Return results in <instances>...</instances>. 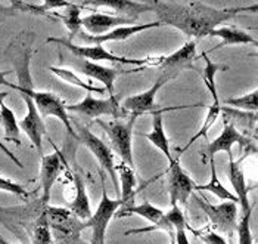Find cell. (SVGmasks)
<instances>
[{
    "mask_svg": "<svg viewBox=\"0 0 258 244\" xmlns=\"http://www.w3.org/2000/svg\"><path fill=\"white\" fill-rule=\"evenodd\" d=\"M161 25H171L187 37L210 36L221 22L249 8L217 9L202 2H149Z\"/></svg>",
    "mask_w": 258,
    "mask_h": 244,
    "instance_id": "6da1fadb",
    "label": "cell"
},
{
    "mask_svg": "<svg viewBox=\"0 0 258 244\" xmlns=\"http://www.w3.org/2000/svg\"><path fill=\"white\" fill-rule=\"evenodd\" d=\"M31 41H33L31 33H21L8 47V54L11 57L14 70L18 77V84L12 83L11 89H25V90L34 89L31 81V73H30V61L33 55Z\"/></svg>",
    "mask_w": 258,
    "mask_h": 244,
    "instance_id": "7a4b0ae2",
    "label": "cell"
},
{
    "mask_svg": "<svg viewBox=\"0 0 258 244\" xmlns=\"http://www.w3.org/2000/svg\"><path fill=\"white\" fill-rule=\"evenodd\" d=\"M100 179H102V199L96 209V212L92 215V218L84 224L86 228L92 229V244H105L106 238V229L111 219L114 218L115 212L118 207L122 206L121 199H109L106 192V185H105V172H100Z\"/></svg>",
    "mask_w": 258,
    "mask_h": 244,
    "instance_id": "3957f363",
    "label": "cell"
},
{
    "mask_svg": "<svg viewBox=\"0 0 258 244\" xmlns=\"http://www.w3.org/2000/svg\"><path fill=\"white\" fill-rule=\"evenodd\" d=\"M132 119L127 123L121 122H102L98 120L100 127L105 130V133L108 135L109 141L112 143L114 150L117 151V154L121 159V163H124L128 167H135V160H133V127L135 123L138 120L136 116H130Z\"/></svg>",
    "mask_w": 258,
    "mask_h": 244,
    "instance_id": "277c9868",
    "label": "cell"
},
{
    "mask_svg": "<svg viewBox=\"0 0 258 244\" xmlns=\"http://www.w3.org/2000/svg\"><path fill=\"white\" fill-rule=\"evenodd\" d=\"M235 143H239L240 151L245 153V156H249V154L255 156L257 154V147H255V142L252 139L242 136L233 126H230L229 123L223 122V132L214 141L207 143V147L202 151V160H208V162L213 160L214 156L220 151H226L229 154V157H232L233 156L232 154V147Z\"/></svg>",
    "mask_w": 258,
    "mask_h": 244,
    "instance_id": "5b68a950",
    "label": "cell"
},
{
    "mask_svg": "<svg viewBox=\"0 0 258 244\" xmlns=\"http://www.w3.org/2000/svg\"><path fill=\"white\" fill-rule=\"evenodd\" d=\"M47 43H56L60 46H65L77 60H84V61L98 62H119V64H127V65H139V67H149V58L146 60H135V58H124V57H117L108 52L103 46H80L74 44L73 41L65 40V39H56V37H49Z\"/></svg>",
    "mask_w": 258,
    "mask_h": 244,
    "instance_id": "8992f818",
    "label": "cell"
},
{
    "mask_svg": "<svg viewBox=\"0 0 258 244\" xmlns=\"http://www.w3.org/2000/svg\"><path fill=\"white\" fill-rule=\"evenodd\" d=\"M14 90H18L21 95H27V96H30L33 100L41 119H46L49 116H53V117L59 119L60 122L63 123V126L67 127L68 135L79 141L77 133H76L73 124H71V119L68 117V113L65 110V102L60 101L56 95H53L50 92H36L34 89H30V90L14 89Z\"/></svg>",
    "mask_w": 258,
    "mask_h": 244,
    "instance_id": "52a82bcc",
    "label": "cell"
},
{
    "mask_svg": "<svg viewBox=\"0 0 258 244\" xmlns=\"http://www.w3.org/2000/svg\"><path fill=\"white\" fill-rule=\"evenodd\" d=\"M77 138H79L80 142H83L92 153L93 156L98 159V162L102 166L103 172L109 175L111 181L115 186V191L118 194L119 199V182H118V175H117V170H115V163H114V154L111 151V148L103 142L100 138H98L95 133H92L86 126H77Z\"/></svg>",
    "mask_w": 258,
    "mask_h": 244,
    "instance_id": "ba28073f",
    "label": "cell"
},
{
    "mask_svg": "<svg viewBox=\"0 0 258 244\" xmlns=\"http://www.w3.org/2000/svg\"><path fill=\"white\" fill-rule=\"evenodd\" d=\"M67 113H76L80 116H84L87 119H98L100 116H111V117H125L128 116L119 105L118 98L115 95L109 96L108 100H96L90 93L84 96L83 101L74 105H65Z\"/></svg>",
    "mask_w": 258,
    "mask_h": 244,
    "instance_id": "9c48e42d",
    "label": "cell"
},
{
    "mask_svg": "<svg viewBox=\"0 0 258 244\" xmlns=\"http://www.w3.org/2000/svg\"><path fill=\"white\" fill-rule=\"evenodd\" d=\"M121 207H122V210H121V213L118 215L119 218H122V216H128V215H138V216H140V218H145L146 221H149V222L152 224V226H149V228H142V229L128 231V232H125L127 235H128V234H142V232H149V231H155V229L165 231V232H168L170 235H173V234H174L173 226H171V224L168 222V219H167L165 213H164L161 209L155 207L154 204L149 203L148 200H146V202H143L142 204H139V206L122 204Z\"/></svg>",
    "mask_w": 258,
    "mask_h": 244,
    "instance_id": "30bf717a",
    "label": "cell"
},
{
    "mask_svg": "<svg viewBox=\"0 0 258 244\" xmlns=\"http://www.w3.org/2000/svg\"><path fill=\"white\" fill-rule=\"evenodd\" d=\"M197 183L187 176V173L181 169L177 160H171L168 167V178H167V188L170 196L171 206H186L189 197L195 191Z\"/></svg>",
    "mask_w": 258,
    "mask_h": 244,
    "instance_id": "8fae6325",
    "label": "cell"
},
{
    "mask_svg": "<svg viewBox=\"0 0 258 244\" xmlns=\"http://www.w3.org/2000/svg\"><path fill=\"white\" fill-rule=\"evenodd\" d=\"M168 80H171V77L168 74L162 73L158 79H157V81L146 92L125 98L122 101V104H121V108L128 116H136V117H139L142 114H149V113L154 114L155 111H158V107H157V102H155V96H157L159 89Z\"/></svg>",
    "mask_w": 258,
    "mask_h": 244,
    "instance_id": "7c38bea8",
    "label": "cell"
},
{
    "mask_svg": "<svg viewBox=\"0 0 258 244\" xmlns=\"http://www.w3.org/2000/svg\"><path fill=\"white\" fill-rule=\"evenodd\" d=\"M198 206L202 209V212L208 216V219L211 221V224L214 225L217 229L223 232H233V229H236V221H238V204L232 203V202H226V203L214 206L205 202V199L202 197H195Z\"/></svg>",
    "mask_w": 258,
    "mask_h": 244,
    "instance_id": "4fadbf2b",
    "label": "cell"
},
{
    "mask_svg": "<svg viewBox=\"0 0 258 244\" xmlns=\"http://www.w3.org/2000/svg\"><path fill=\"white\" fill-rule=\"evenodd\" d=\"M195 60H197V43L186 41L179 51H176L168 57H161L154 65H158L162 73L174 79L179 76L180 71L192 68V64Z\"/></svg>",
    "mask_w": 258,
    "mask_h": 244,
    "instance_id": "5bb4252c",
    "label": "cell"
},
{
    "mask_svg": "<svg viewBox=\"0 0 258 244\" xmlns=\"http://www.w3.org/2000/svg\"><path fill=\"white\" fill-rule=\"evenodd\" d=\"M162 27L158 21L157 22H145V24H133V25H127V27H118L109 33L100 34V36H92L87 33H79V39L84 46H103V43H109V41H124L130 37H133L135 34H138L140 31H146L151 28H158Z\"/></svg>",
    "mask_w": 258,
    "mask_h": 244,
    "instance_id": "9a60e30c",
    "label": "cell"
},
{
    "mask_svg": "<svg viewBox=\"0 0 258 244\" xmlns=\"http://www.w3.org/2000/svg\"><path fill=\"white\" fill-rule=\"evenodd\" d=\"M21 96L27 105V116L18 123V127H20V130L25 132V135L30 138L33 147L41 154L43 153V141L41 139L44 135H47L46 126H44L43 119L40 117L39 111H37L33 100L27 95H21Z\"/></svg>",
    "mask_w": 258,
    "mask_h": 244,
    "instance_id": "2e32d148",
    "label": "cell"
},
{
    "mask_svg": "<svg viewBox=\"0 0 258 244\" xmlns=\"http://www.w3.org/2000/svg\"><path fill=\"white\" fill-rule=\"evenodd\" d=\"M63 159L58 150L55 153L43 156L41 157V170H40V181H41V189H43V204L49 203L52 186L58 181V176L63 170Z\"/></svg>",
    "mask_w": 258,
    "mask_h": 244,
    "instance_id": "e0dca14e",
    "label": "cell"
},
{
    "mask_svg": "<svg viewBox=\"0 0 258 244\" xmlns=\"http://www.w3.org/2000/svg\"><path fill=\"white\" fill-rule=\"evenodd\" d=\"M136 20H130V18H121L115 15H106V14H100L95 12L90 14L84 18H81V27H84L89 34L92 36H100L105 33H109L118 27H127V25H133V22Z\"/></svg>",
    "mask_w": 258,
    "mask_h": 244,
    "instance_id": "ac0fdd59",
    "label": "cell"
},
{
    "mask_svg": "<svg viewBox=\"0 0 258 244\" xmlns=\"http://www.w3.org/2000/svg\"><path fill=\"white\" fill-rule=\"evenodd\" d=\"M240 162H242V159L236 162V160H233V156L229 157V169H227L229 181H230L233 189H235V196L238 199L240 212L242 213H252V206L249 203V191L252 188H249L248 183H246Z\"/></svg>",
    "mask_w": 258,
    "mask_h": 244,
    "instance_id": "d6986e66",
    "label": "cell"
},
{
    "mask_svg": "<svg viewBox=\"0 0 258 244\" xmlns=\"http://www.w3.org/2000/svg\"><path fill=\"white\" fill-rule=\"evenodd\" d=\"M81 6L87 8V6H93V8H99L105 6L112 9L115 17L121 18H130V20H136L140 14L152 11L149 2L148 3H142V2H132V0H103V2H83Z\"/></svg>",
    "mask_w": 258,
    "mask_h": 244,
    "instance_id": "ffe728a7",
    "label": "cell"
},
{
    "mask_svg": "<svg viewBox=\"0 0 258 244\" xmlns=\"http://www.w3.org/2000/svg\"><path fill=\"white\" fill-rule=\"evenodd\" d=\"M189 107H194V105H177V107H168V108H161L158 111H155L152 114L154 120H152V132L149 133H145V138L149 139L151 143L158 148L159 151L167 157L168 162L173 160L171 157V151H170V142H168V138L165 135V130H164V116L162 113L164 111H176V110H184V108H189Z\"/></svg>",
    "mask_w": 258,
    "mask_h": 244,
    "instance_id": "44dd1931",
    "label": "cell"
},
{
    "mask_svg": "<svg viewBox=\"0 0 258 244\" xmlns=\"http://www.w3.org/2000/svg\"><path fill=\"white\" fill-rule=\"evenodd\" d=\"M77 68L83 74L92 77V79H96L99 80L105 87V92L109 93V96L114 95V81L115 79L121 76V74H125V73H130V71H124V70H117V68H109V67H103L100 64L90 61H84V60H77Z\"/></svg>",
    "mask_w": 258,
    "mask_h": 244,
    "instance_id": "7402d4cb",
    "label": "cell"
},
{
    "mask_svg": "<svg viewBox=\"0 0 258 244\" xmlns=\"http://www.w3.org/2000/svg\"><path fill=\"white\" fill-rule=\"evenodd\" d=\"M220 114L223 116V122L233 126L239 133L245 138L251 139V135L257 133V113L240 111L230 107H221Z\"/></svg>",
    "mask_w": 258,
    "mask_h": 244,
    "instance_id": "603a6c76",
    "label": "cell"
},
{
    "mask_svg": "<svg viewBox=\"0 0 258 244\" xmlns=\"http://www.w3.org/2000/svg\"><path fill=\"white\" fill-rule=\"evenodd\" d=\"M210 36H217L221 39L219 44L213 49L217 51L224 46H230V44H257V40L246 31L240 30L238 27L229 25V27H217L216 30H213L210 33Z\"/></svg>",
    "mask_w": 258,
    "mask_h": 244,
    "instance_id": "cb8c5ba5",
    "label": "cell"
},
{
    "mask_svg": "<svg viewBox=\"0 0 258 244\" xmlns=\"http://www.w3.org/2000/svg\"><path fill=\"white\" fill-rule=\"evenodd\" d=\"M74 185H76V197L73 203L70 204V210L77 215L80 219H90L92 218V207H90V200L87 196L86 183L80 173H74Z\"/></svg>",
    "mask_w": 258,
    "mask_h": 244,
    "instance_id": "d4e9b609",
    "label": "cell"
},
{
    "mask_svg": "<svg viewBox=\"0 0 258 244\" xmlns=\"http://www.w3.org/2000/svg\"><path fill=\"white\" fill-rule=\"evenodd\" d=\"M210 182L204 183V185H197L195 189L197 191H208L214 196H217L220 200H227V202H232V203L238 204V199L235 194H232L219 179V175H217V169H216V162L214 159L210 160Z\"/></svg>",
    "mask_w": 258,
    "mask_h": 244,
    "instance_id": "484cf974",
    "label": "cell"
},
{
    "mask_svg": "<svg viewBox=\"0 0 258 244\" xmlns=\"http://www.w3.org/2000/svg\"><path fill=\"white\" fill-rule=\"evenodd\" d=\"M0 124L3 126V130H5V138L8 141H12L17 145H21L20 141V127H18V122H17V117L14 114V111L5 105V102L0 105Z\"/></svg>",
    "mask_w": 258,
    "mask_h": 244,
    "instance_id": "4316f807",
    "label": "cell"
},
{
    "mask_svg": "<svg viewBox=\"0 0 258 244\" xmlns=\"http://www.w3.org/2000/svg\"><path fill=\"white\" fill-rule=\"evenodd\" d=\"M115 170H118L119 181H121V189H119V199L124 204H128L130 199H133L135 194V188H136V176H135V170L128 166H125L124 163H121L118 167H115Z\"/></svg>",
    "mask_w": 258,
    "mask_h": 244,
    "instance_id": "83f0119b",
    "label": "cell"
},
{
    "mask_svg": "<svg viewBox=\"0 0 258 244\" xmlns=\"http://www.w3.org/2000/svg\"><path fill=\"white\" fill-rule=\"evenodd\" d=\"M59 18L65 27L70 31V39L73 40V37L80 33V27H81V6L76 5V3H68L65 8H62V12L58 14Z\"/></svg>",
    "mask_w": 258,
    "mask_h": 244,
    "instance_id": "f1b7e54d",
    "label": "cell"
},
{
    "mask_svg": "<svg viewBox=\"0 0 258 244\" xmlns=\"http://www.w3.org/2000/svg\"><path fill=\"white\" fill-rule=\"evenodd\" d=\"M50 71H52L55 76H58L59 79H62L63 81H67V83H70V84H74V86H77V87H80V89H84L87 93H90V92L105 93V89H103V87H98V86L92 84L90 81L81 80L74 71H71V70H68V68L50 67Z\"/></svg>",
    "mask_w": 258,
    "mask_h": 244,
    "instance_id": "f546056e",
    "label": "cell"
},
{
    "mask_svg": "<svg viewBox=\"0 0 258 244\" xmlns=\"http://www.w3.org/2000/svg\"><path fill=\"white\" fill-rule=\"evenodd\" d=\"M224 105L235 108V110H240V111L255 113L258 108V90H254L239 98H229L224 101Z\"/></svg>",
    "mask_w": 258,
    "mask_h": 244,
    "instance_id": "4dcf8cb0",
    "label": "cell"
},
{
    "mask_svg": "<svg viewBox=\"0 0 258 244\" xmlns=\"http://www.w3.org/2000/svg\"><path fill=\"white\" fill-rule=\"evenodd\" d=\"M251 215L252 213H242L239 224H236L239 244H254V237L251 232Z\"/></svg>",
    "mask_w": 258,
    "mask_h": 244,
    "instance_id": "1f68e13d",
    "label": "cell"
},
{
    "mask_svg": "<svg viewBox=\"0 0 258 244\" xmlns=\"http://www.w3.org/2000/svg\"><path fill=\"white\" fill-rule=\"evenodd\" d=\"M192 232L204 244H227L226 238L223 235H220V234L214 232V231H210V229H205V231H194L192 229Z\"/></svg>",
    "mask_w": 258,
    "mask_h": 244,
    "instance_id": "d6a6232c",
    "label": "cell"
},
{
    "mask_svg": "<svg viewBox=\"0 0 258 244\" xmlns=\"http://www.w3.org/2000/svg\"><path fill=\"white\" fill-rule=\"evenodd\" d=\"M0 191H6V192H11V194H17V196H21V197H27L28 196L27 189L22 185L14 182V181H9L6 178H2V176H0Z\"/></svg>",
    "mask_w": 258,
    "mask_h": 244,
    "instance_id": "836d02e7",
    "label": "cell"
},
{
    "mask_svg": "<svg viewBox=\"0 0 258 244\" xmlns=\"http://www.w3.org/2000/svg\"><path fill=\"white\" fill-rule=\"evenodd\" d=\"M186 228H187V226H179V228H176V229H174V235H173L174 243L190 244L189 238H187V235H186Z\"/></svg>",
    "mask_w": 258,
    "mask_h": 244,
    "instance_id": "e575fe53",
    "label": "cell"
},
{
    "mask_svg": "<svg viewBox=\"0 0 258 244\" xmlns=\"http://www.w3.org/2000/svg\"><path fill=\"white\" fill-rule=\"evenodd\" d=\"M0 150H2V153H3L5 156H8V157H9V159H11L12 162L15 163V164H17V166H18L20 169H22V167H24V164H22V163H21L18 159H17V156H15L14 153H11V150H9V148H8V147H6L5 143L2 142V141H0Z\"/></svg>",
    "mask_w": 258,
    "mask_h": 244,
    "instance_id": "d590c367",
    "label": "cell"
},
{
    "mask_svg": "<svg viewBox=\"0 0 258 244\" xmlns=\"http://www.w3.org/2000/svg\"><path fill=\"white\" fill-rule=\"evenodd\" d=\"M0 15H15V9L12 8V6H6V5H2L0 3Z\"/></svg>",
    "mask_w": 258,
    "mask_h": 244,
    "instance_id": "8d00e7d4",
    "label": "cell"
},
{
    "mask_svg": "<svg viewBox=\"0 0 258 244\" xmlns=\"http://www.w3.org/2000/svg\"><path fill=\"white\" fill-rule=\"evenodd\" d=\"M9 73H11V71H0V86H8V87L12 86L11 81L6 80V76H8Z\"/></svg>",
    "mask_w": 258,
    "mask_h": 244,
    "instance_id": "74e56055",
    "label": "cell"
},
{
    "mask_svg": "<svg viewBox=\"0 0 258 244\" xmlns=\"http://www.w3.org/2000/svg\"><path fill=\"white\" fill-rule=\"evenodd\" d=\"M8 95H9L8 92H0V105L3 104V101H5L6 98H8Z\"/></svg>",
    "mask_w": 258,
    "mask_h": 244,
    "instance_id": "f35d334b",
    "label": "cell"
},
{
    "mask_svg": "<svg viewBox=\"0 0 258 244\" xmlns=\"http://www.w3.org/2000/svg\"><path fill=\"white\" fill-rule=\"evenodd\" d=\"M0 244H12V243H9V241H6L5 238H2V237H0Z\"/></svg>",
    "mask_w": 258,
    "mask_h": 244,
    "instance_id": "ab89813d",
    "label": "cell"
},
{
    "mask_svg": "<svg viewBox=\"0 0 258 244\" xmlns=\"http://www.w3.org/2000/svg\"><path fill=\"white\" fill-rule=\"evenodd\" d=\"M173 235H174V234H173ZM173 235H170V238H171V240H170V244H176L174 243V238H173Z\"/></svg>",
    "mask_w": 258,
    "mask_h": 244,
    "instance_id": "60d3db41",
    "label": "cell"
}]
</instances>
